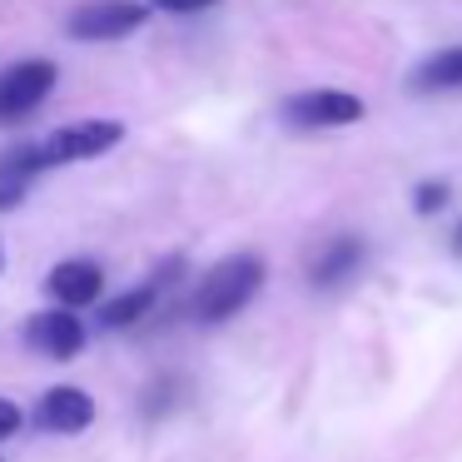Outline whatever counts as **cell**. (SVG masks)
<instances>
[{
  "label": "cell",
  "mask_w": 462,
  "mask_h": 462,
  "mask_svg": "<svg viewBox=\"0 0 462 462\" xmlns=\"http://www.w3.org/2000/svg\"><path fill=\"white\" fill-rule=\"evenodd\" d=\"M105 289V273L95 269L90 259H70V263H55L51 269V293L65 303V309H85L95 303Z\"/></svg>",
  "instance_id": "cell-9"
},
{
  "label": "cell",
  "mask_w": 462,
  "mask_h": 462,
  "mask_svg": "<svg viewBox=\"0 0 462 462\" xmlns=\"http://www.w3.org/2000/svg\"><path fill=\"white\" fill-rule=\"evenodd\" d=\"M144 21H150V5H144V0H85V5L70 11L65 31H70L75 41H125V35H134Z\"/></svg>",
  "instance_id": "cell-2"
},
{
  "label": "cell",
  "mask_w": 462,
  "mask_h": 462,
  "mask_svg": "<svg viewBox=\"0 0 462 462\" xmlns=\"http://www.w3.org/2000/svg\"><path fill=\"white\" fill-rule=\"evenodd\" d=\"M55 80H60V70L51 60H21L11 70H0V120H21V115L41 110Z\"/></svg>",
  "instance_id": "cell-4"
},
{
  "label": "cell",
  "mask_w": 462,
  "mask_h": 462,
  "mask_svg": "<svg viewBox=\"0 0 462 462\" xmlns=\"http://www.w3.org/2000/svg\"><path fill=\"white\" fill-rule=\"evenodd\" d=\"M95 422V402L80 388H51L41 398V428L45 432H85Z\"/></svg>",
  "instance_id": "cell-8"
},
{
  "label": "cell",
  "mask_w": 462,
  "mask_h": 462,
  "mask_svg": "<svg viewBox=\"0 0 462 462\" xmlns=\"http://www.w3.org/2000/svg\"><path fill=\"white\" fill-rule=\"evenodd\" d=\"M41 174H45L41 144H11V150L0 154V209H15Z\"/></svg>",
  "instance_id": "cell-7"
},
{
  "label": "cell",
  "mask_w": 462,
  "mask_h": 462,
  "mask_svg": "<svg viewBox=\"0 0 462 462\" xmlns=\"http://www.w3.org/2000/svg\"><path fill=\"white\" fill-rule=\"evenodd\" d=\"M144 5H154V11H164V15H194V11L219 5V0H144Z\"/></svg>",
  "instance_id": "cell-13"
},
{
  "label": "cell",
  "mask_w": 462,
  "mask_h": 462,
  "mask_svg": "<svg viewBox=\"0 0 462 462\" xmlns=\"http://www.w3.org/2000/svg\"><path fill=\"white\" fill-rule=\"evenodd\" d=\"M15 428H21V408L11 398H0V438H11Z\"/></svg>",
  "instance_id": "cell-15"
},
{
  "label": "cell",
  "mask_w": 462,
  "mask_h": 462,
  "mask_svg": "<svg viewBox=\"0 0 462 462\" xmlns=\"http://www.w3.org/2000/svg\"><path fill=\"white\" fill-rule=\"evenodd\" d=\"M408 85H412V90H428V95L432 90H457V85H462V45H457V51L428 55V60L408 75Z\"/></svg>",
  "instance_id": "cell-10"
},
{
  "label": "cell",
  "mask_w": 462,
  "mask_h": 462,
  "mask_svg": "<svg viewBox=\"0 0 462 462\" xmlns=\"http://www.w3.org/2000/svg\"><path fill=\"white\" fill-rule=\"evenodd\" d=\"M263 279H269V263H263L259 254H234V259L214 263L199 279V289H194V319L199 323L234 319V313L263 289Z\"/></svg>",
  "instance_id": "cell-1"
},
{
  "label": "cell",
  "mask_w": 462,
  "mask_h": 462,
  "mask_svg": "<svg viewBox=\"0 0 462 462\" xmlns=\"http://www.w3.org/2000/svg\"><path fill=\"white\" fill-rule=\"evenodd\" d=\"M452 249H457V254H462V224H457V234H452Z\"/></svg>",
  "instance_id": "cell-16"
},
{
  "label": "cell",
  "mask_w": 462,
  "mask_h": 462,
  "mask_svg": "<svg viewBox=\"0 0 462 462\" xmlns=\"http://www.w3.org/2000/svg\"><path fill=\"white\" fill-rule=\"evenodd\" d=\"M25 343L45 358H75L85 348V328L70 309H45L25 323Z\"/></svg>",
  "instance_id": "cell-6"
},
{
  "label": "cell",
  "mask_w": 462,
  "mask_h": 462,
  "mask_svg": "<svg viewBox=\"0 0 462 462\" xmlns=\"http://www.w3.org/2000/svg\"><path fill=\"white\" fill-rule=\"evenodd\" d=\"M358 263H363V244L358 239H333L328 249H319V259H313V283H319V289L343 283V273L358 269Z\"/></svg>",
  "instance_id": "cell-11"
},
{
  "label": "cell",
  "mask_w": 462,
  "mask_h": 462,
  "mask_svg": "<svg viewBox=\"0 0 462 462\" xmlns=\"http://www.w3.org/2000/svg\"><path fill=\"white\" fill-rule=\"evenodd\" d=\"M120 140H125V125H120V120H80V125H65V130H55L51 140L41 144V154H45V170H55V164L95 160V154L115 150Z\"/></svg>",
  "instance_id": "cell-3"
},
{
  "label": "cell",
  "mask_w": 462,
  "mask_h": 462,
  "mask_svg": "<svg viewBox=\"0 0 462 462\" xmlns=\"http://www.w3.org/2000/svg\"><path fill=\"white\" fill-rule=\"evenodd\" d=\"M442 204H448V184H422L418 189V209L422 214H438Z\"/></svg>",
  "instance_id": "cell-14"
},
{
  "label": "cell",
  "mask_w": 462,
  "mask_h": 462,
  "mask_svg": "<svg viewBox=\"0 0 462 462\" xmlns=\"http://www.w3.org/2000/svg\"><path fill=\"white\" fill-rule=\"evenodd\" d=\"M283 120L303 125V130H333V125H358L363 100L348 90H303L283 105Z\"/></svg>",
  "instance_id": "cell-5"
},
{
  "label": "cell",
  "mask_w": 462,
  "mask_h": 462,
  "mask_svg": "<svg viewBox=\"0 0 462 462\" xmlns=\"http://www.w3.org/2000/svg\"><path fill=\"white\" fill-rule=\"evenodd\" d=\"M150 309H154V283L150 289H130V293H120V299H105L100 323L105 328H130V323H140Z\"/></svg>",
  "instance_id": "cell-12"
}]
</instances>
